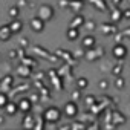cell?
Masks as SVG:
<instances>
[{
	"mask_svg": "<svg viewBox=\"0 0 130 130\" xmlns=\"http://www.w3.org/2000/svg\"><path fill=\"white\" fill-rule=\"evenodd\" d=\"M43 116H44V119L49 121V122H57V121H60V118H61V110L57 109V107H47V109L44 110Z\"/></svg>",
	"mask_w": 130,
	"mask_h": 130,
	"instance_id": "cell-1",
	"label": "cell"
},
{
	"mask_svg": "<svg viewBox=\"0 0 130 130\" xmlns=\"http://www.w3.org/2000/svg\"><path fill=\"white\" fill-rule=\"evenodd\" d=\"M38 17L43 20V22H47L54 17V8L51 5H41L40 9H38Z\"/></svg>",
	"mask_w": 130,
	"mask_h": 130,
	"instance_id": "cell-2",
	"label": "cell"
},
{
	"mask_svg": "<svg viewBox=\"0 0 130 130\" xmlns=\"http://www.w3.org/2000/svg\"><path fill=\"white\" fill-rule=\"evenodd\" d=\"M77 113H78V106H77L74 101H71V103H66V104H64V115H66V116L74 118Z\"/></svg>",
	"mask_w": 130,
	"mask_h": 130,
	"instance_id": "cell-3",
	"label": "cell"
},
{
	"mask_svg": "<svg viewBox=\"0 0 130 130\" xmlns=\"http://www.w3.org/2000/svg\"><path fill=\"white\" fill-rule=\"evenodd\" d=\"M31 28L35 31V32H41L44 29V22L40 19V17H34L31 20Z\"/></svg>",
	"mask_w": 130,
	"mask_h": 130,
	"instance_id": "cell-4",
	"label": "cell"
},
{
	"mask_svg": "<svg viewBox=\"0 0 130 130\" xmlns=\"http://www.w3.org/2000/svg\"><path fill=\"white\" fill-rule=\"evenodd\" d=\"M112 52H113V55H115L116 58H124V57L127 55V47H125L124 44H116Z\"/></svg>",
	"mask_w": 130,
	"mask_h": 130,
	"instance_id": "cell-5",
	"label": "cell"
},
{
	"mask_svg": "<svg viewBox=\"0 0 130 130\" xmlns=\"http://www.w3.org/2000/svg\"><path fill=\"white\" fill-rule=\"evenodd\" d=\"M31 107H32V103H31L29 100H26V98L20 100V103H19V109H20L22 112H29Z\"/></svg>",
	"mask_w": 130,
	"mask_h": 130,
	"instance_id": "cell-6",
	"label": "cell"
},
{
	"mask_svg": "<svg viewBox=\"0 0 130 130\" xmlns=\"http://www.w3.org/2000/svg\"><path fill=\"white\" fill-rule=\"evenodd\" d=\"M83 46H84L86 49H92V47H95V38H93L92 35L84 37V38H83Z\"/></svg>",
	"mask_w": 130,
	"mask_h": 130,
	"instance_id": "cell-7",
	"label": "cell"
},
{
	"mask_svg": "<svg viewBox=\"0 0 130 130\" xmlns=\"http://www.w3.org/2000/svg\"><path fill=\"white\" fill-rule=\"evenodd\" d=\"M17 110H19V106H15V104H12V103H8V106H6V112H8L9 115H14Z\"/></svg>",
	"mask_w": 130,
	"mask_h": 130,
	"instance_id": "cell-8",
	"label": "cell"
},
{
	"mask_svg": "<svg viewBox=\"0 0 130 130\" xmlns=\"http://www.w3.org/2000/svg\"><path fill=\"white\" fill-rule=\"evenodd\" d=\"M68 37H69L71 40H75V38L78 37V31H77L75 28H71V29L68 31Z\"/></svg>",
	"mask_w": 130,
	"mask_h": 130,
	"instance_id": "cell-9",
	"label": "cell"
},
{
	"mask_svg": "<svg viewBox=\"0 0 130 130\" xmlns=\"http://www.w3.org/2000/svg\"><path fill=\"white\" fill-rule=\"evenodd\" d=\"M8 106V96L6 93H0V107H6Z\"/></svg>",
	"mask_w": 130,
	"mask_h": 130,
	"instance_id": "cell-10",
	"label": "cell"
},
{
	"mask_svg": "<svg viewBox=\"0 0 130 130\" xmlns=\"http://www.w3.org/2000/svg\"><path fill=\"white\" fill-rule=\"evenodd\" d=\"M17 29H22V22H19V20H15V22L11 25V31H12V32H15Z\"/></svg>",
	"mask_w": 130,
	"mask_h": 130,
	"instance_id": "cell-11",
	"label": "cell"
},
{
	"mask_svg": "<svg viewBox=\"0 0 130 130\" xmlns=\"http://www.w3.org/2000/svg\"><path fill=\"white\" fill-rule=\"evenodd\" d=\"M74 20H75V22H72V25H71V26H72V28H75V29H77V26L80 25V20H81V22H84V19H83V17H80V15H78V17H75Z\"/></svg>",
	"mask_w": 130,
	"mask_h": 130,
	"instance_id": "cell-12",
	"label": "cell"
},
{
	"mask_svg": "<svg viewBox=\"0 0 130 130\" xmlns=\"http://www.w3.org/2000/svg\"><path fill=\"white\" fill-rule=\"evenodd\" d=\"M86 86H87V80H86V78H80V80H78V87H80V89H84Z\"/></svg>",
	"mask_w": 130,
	"mask_h": 130,
	"instance_id": "cell-13",
	"label": "cell"
},
{
	"mask_svg": "<svg viewBox=\"0 0 130 130\" xmlns=\"http://www.w3.org/2000/svg\"><path fill=\"white\" fill-rule=\"evenodd\" d=\"M122 81H124L122 78H118V80H116V87H122V86H124V83H122Z\"/></svg>",
	"mask_w": 130,
	"mask_h": 130,
	"instance_id": "cell-14",
	"label": "cell"
},
{
	"mask_svg": "<svg viewBox=\"0 0 130 130\" xmlns=\"http://www.w3.org/2000/svg\"><path fill=\"white\" fill-rule=\"evenodd\" d=\"M125 17H130V11H125Z\"/></svg>",
	"mask_w": 130,
	"mask_h": 130,
	"instance_id": "cell-15",
	"label": "cell"
}]
</instances>
